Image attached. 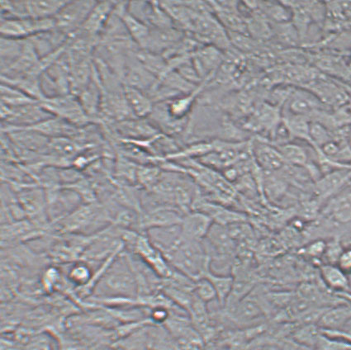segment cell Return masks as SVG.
Returning a JSON list of instances; mask_svg holds the SVG:
<instances>
[{
	"label": "cell",
	"instance_id": "ab89813d",
	"mask_svg": "<svg viewBox=\"0 0 351 350\" xmlns=\"http://www.w3.org/2000/svg\"><path fill=\"white\" fill-rule=\"evenodd\" d=\"M277 350H316L304 345L298 344L292 338H285L278 343Z\"/></svg>",
	"mask_w": 351,
	"mask_h": 350
},
{
	"label": "cell",
	"instance_id": "277c9868",
	"mask_svg": "<svg viewBox=\"0 0 351 350\" xmlns=\"http://www.w3.org/2000/svg\"><path fill=\"white\" fill-rule=\"evenodd\" d=\"M56 28L54 18H1V37L28 39Z\"/></svg>",
	"mask_w": 351,
	"mask_h": 350
},
{
	"label": "cell",
	"instance_id": "3957f363",
	"mask_svg": "<svg viewBox=\"0 0 351 350\" xmlns=\"http://www.w3.org/2000/svg\"><path fill=\"white\" fill-rule=\"evenodd\" d=\"M40 104L52 116L66 121L75 127L80 128L93 123L92 120L84 112L78 98L74 95L45 99L40 102Z\"/></svg>",
	"mask_w": 351,
	"mask_h": 350
},
{
	"label": "cell",
	"instance_id": "7402d4cb",
	"mask_svg": "<svg viewBox=\"0 0 351 350\" xmlns=\"http://www.w3.org/2000/svg\"><path fill=\"white\" fill-rule=\"evenodd\" d=\"M27 39L1 37V73L9 70L21 55Z\"/></svg>",
	"mask_w": 351,
	"mask_h": 350
},
{
	"label": "cell",
	"instance_id": "7bdbcfd3",
	"mask_svg": "<svg viewBox=\"0 0 351 350\" xmlns=\"http://www.w3.org/2000/svg\"><path fill=\"white\" fill-rule=\"evenodd\" d=\"M336 295L351 304V292L337 293Z\"/></svg>",
	"mask_w": 351,
	"mask_h": 350
},
{
	"label": "cell",
	"instance_id": "7a4b0ae2",
	"mask_svg": "<svg viewBox=\"0 0 351 350\" xmlns=\"http://www.w3.org/2000/svg\"><path fill=\"white\" fill-rule=\"evenodd\" d=\"M110 216L98 204L87 203L83 206L74 209L67 216L59 220L62 225V232L66 234L86 232L88 229L94 228L99 224L103 225L110 220Z\"/></svg>",
	"mask_w": 351,
	"mask_h": 350
},
{
	"label": "cell",
	"instance_id": "f6af8a7d",
	"mask_svg": "<svg viewBox=\"0 0 351 350\" xmlns=\"http://www.w3.org/2000/svg\"><path fill=\"white\" fill-rule=\"evenodd\" d=\"M277 350V349H276Z\"/></svg>",
	"mask_w": 351,
	"mask_h": 350
},
{
	"label": "cell",
	"instance_id": "603a6c76",
	"mask_svg": "<svg viewBox=\"0 0 351 350\" xmlns=\"http://www.w3.org/2000/svg\"><path fill=\"white\" fill-rule=\"evenodd\" d=\"M67 1H26L27 18H54Z\"/></svg>",
	"mask_w": 351,
	"mask_h": 350
},
{
	"label": "cell",
	"instance_id": "d6986e66",
	"mask_svg": "<svg viewBox=\"0 0 351 350\" xmlns=\"http://www.w3.org/2000/svg\"><path fill=\"white\" fill-rule=\"evenodd\" d=\"M290 114L298 116H308L314 114L320 108V101L312 92L296 90L290 95Z\"/></svg>",
	"mask_w": 351,
	"mask_h": 350
},
{
	"label": "cell",
	"instance_id": "d4e9b609",
	"mask_svg": "<svg viewBox=\"0 0 351 350\" xmlns=\"http://www.w3.org/2000/svg\"><path fill=\"white\" fill-rule=\"evenodd\" d=\"M328 215L340 224L351 223V192L334 199L328 208Z\"/></svg>",
	"mask_w": 351,
	"mask_h": 350
},
{
	"label": "cell",
	"instance_id": "ffe728a7",
	"mask_svg": "<svg viewBox=\"0 0 351 350\" xmlns=\"http://www.w3.org/2000/svg\"><path fill=\"white\" fill-rule=\"evenodd\" d=\"M128 3L123 8L122 13H121V17H122L124 25L126 27L128 33L133 42L137 47L145 49L147 47L149 37H150L151 27L147 24L133 17L132 15L128 13Z\"/></svg>",
	"mask_w": 351,
	"mask_h": 350
},
{
	"label": "cell",
	"instance_id": "cb8c5ba5",
	"mask_svg": "<svg viewBox=\"0 0 351 350\" xmlns=\"http://www.w3.org/2000/svg\"><path fill=\"white\" fill-rule=\"evenodd\" d=\"M200 88L197 87L195 91L189 94L179 96L167 102L169 114L173 118L178 120L186 119L191 112L193 103H195L197 95L199 94Z\"/></svg>",
	"mask_w": 351,
	"mask_h": 350
},
{
	"label": "cell",
	"instance_id": "1f68e13d",
	"mask_svg": "<svg viewBox=\"0 0 351 350\" xmlns=\"http://www.w3.org/2000/svg\"><path fill=\"white\" fill-rule=\"evenodd\" d=\"M162 175L160 168L151 164L139 166L137 170L136 182L148 189H152Z\"/></svg>",
	"mask_w": 351,
	"mask_h": 350
},
{
	"label": "cell",
	"instance_id": "4fadbf2b",
	"mask_svg": "<svg viewBox=\"0 0 351 350\" xmlns=\"http://www.w3.org/2000/svg\"><path fill=\"white\" fill-rule=\"evenodd\" d=\"M213 221L207 214L193 211L184 215L180 226L184 238L193 241H203L208 234Z\"/></svg>",
	"mask_w": 351,
	"mask_h": 350
},
{
	"label": "cell",
	"instance_id": "836d02e7",
	"mask_svg": "<svg viewBox=\"0 0 351 350\" xmlns=\"http://www.w3.org/2000/svg\"><path fill=\"white\" fill-rule=\"evenodd\" d=\"M193 293L197 299L204 301L206 304L211 301L217 300V295L215 288L210 281L206 277H200L195 282V288Z\"/></svg>",
	"mask_w": 351,
	"mask_h": 350
},
{
	"label": "cell",
	"instance_id": "8d00e7d4",
	"mask_svg": "<svg viewBox=\"0 0 351 350\" xmlns=\"http://www.w3.org/2000/svg\"><path fill=\"white\" fill-rule=\"evenodd\" d=\"M316 350H351V345L338 338L326 336L322 332Z\"/></svg>",
	"mask_w": 351,
	"mask_h": 350
},
{
	"label": "cell",
	"instance_id": "30bf717a",
	"mask_svg": "<svg viewBox=\"0 0 351 350\" xmlns=\"http://www.w3.org/2000/svg\"><path fill=\"white\" fill-rule=\"evenodd\" d=\"M117 1L97 2L94 9L88 16L86 21L74 34L86 36V37L100 38L105 26L110 18Z\"/></svg>",
	"mask_w": 351,
	"mask_h": 350
},
{
	"label": "cell",
	"instance_id": "8fae6325",
	"mask_svg": "<svg viewBox=\"0 0 351 350\" xmlns=\"http://www.w3.org/2000/svg\"><path fill=\"white\" fill-rule=\"evenodd\" d=\"M184 38L183 31L179 27H173L162 28V29L151 28L150 37L145 50L163 55L182 41Z\"/></svg>",
	"mask_w": 351,
	"mask_h": 350
},
{
	"label": "cell",
	"instance_id": "7c38bea8",
	"mask_svg": "<svg viewBox=\"0 0 351 350\" xmlns=\"http://www.w3.org/2000/svg\"><path fill=\"white\" fill-rule=\"evenodd\" d=\"M252 154L257 166L266 173L283 170L287 164L276 146L261 140L254 145Z\"/></svg>",
	"mask_w": 351,
	"mask_h": 350
},
{
	"label": "cell",
	"instance_id": "e0dca14e",
	"mask_svg": "<svg viewBox=\"0 0 351 350\" xmlns=\"http://www.w3.org/2000/svg\"><path fill=\"white\" fill-rule=\"evenodd\" d=\"M322 281L334 295L351 292L349 276L346 275L337 264H324L320 267Z\"/></svg>",
	"mask_w": 351,
	"mask_h": 350
},
{
	"label": "cell",
	"instance_id": "5b68a950",
	"mask_svg": "<svg viewBox=\"0 0 351 350\" xmlns=\"http://www.w3.org/2000/svg\"><path fill=\"white\" fill-rule=\"evenodd\" d=\"M98 1H67L54 17L56 28L64 34L71 36L86 21Z\"/></svg>",
	"mask_w": 351,
	"mask_h": 350
},
{
	"label": "cell",
	"instance_id": "f546056e",
	"mask_svg": "<svg viewBox=\"0 0 351 350\" xmlns=\"http://www.w3.org/2000/svg\"><path fill=\"white\" fill-rule=\"evenodd\" d=\"M286 127H288L292 138L306 140L311 144L309 126L310 122L306 116L290 114L283 119Z\"/></svg>",
	"mask_w": 351,
	"mask_h": 350
},
{
	"label": "cell",
	"instance_id": "74e56055",
	"mask_svg": "<svg viewBox=\"0 0 351 350\" xmlns=\"http://www.w3.org/2000/svg\"><path fill=\"white\" fill-rule=\"evenodd\" d=\"M60 282H62V275L58 268L50 267L43 273L41 283L43 288L47 292L53 291L58 287Z\"/></svg>",
	"mask_w": 351,
	"mask_h": 350
},
{
	"label": "cell",
	"instance_id": "4dcf8cb0",
	"mask_svg": "<svg viewBox=\"0 0 351 350\" xmlns=\"http://www.w3.org/2000/svg\"><path fill=\"white\" fill-rule=\"evenodd\" d=\"M322 329L318 325H298L291 335L293 340L297 343L308 346L316 349L318 340L322 336Z\"/></svg>",
	"mask_w": 351,
	"mask_h": 350
},
{
	"label": "cell",
	"instance_id": "e575fe53",
	"mask_svg": "<svg viewBox=\"0 0 351 350\" xmlns=\"http://www.w3.org/2000/svg\"><path fill=\"white\" fill-rule=\"evenodd\" d=\"M138 167L139 166H136L132 160L127 158V157H125V158L123 157L117 164V175H118L119 179L126 181L128 183H135L136 182Z\"/></svg>",
	"mask_w": 351,
	"mask_h": 350
},
{
	"label": "cell",
	"instance_id": "4316f807",
	"mask_svg": "<svg viewBox=\"0 0 351 350\" xmlns=\"http://www.w3.org/2000/svg\"><path fill=\"white\" fill-rule=\"evenodd\" d=\"M93 275H94V273H93L90 264L84 260L80 261V262H74L67 271L69 283L73 284L76 290L86 287L90 283Z\"/></svg>",
	"mask_w": 351,
	"mask_h": 350
},
{
	"label": "cell",
	"instance_id": "484cf974",
	"mask_svg": "<svg viewBox=\"0 0 351 350\" xmlns=\"http://www.w3.org/2000/svg\"><path fill=\"white\" fill-rule=\"evenodd\" d=\"M203 277L208 279L213 288H215L217 301L223 307L231 295L234 284L233 277L229 275H217V273H213L210 268L206 271Z\"/></svg>",
	"mask_w": 351,
	"mask_h": 350
},
{
	"label": "cell",
	"instance_id": "52a82bcc",
	"mask_svg": "<svg viewBox=\"0 0 351 350\" xmlns=\"http://www.w3.org/2000/svg\"><path fill=\"white\" fill-rule=\"evenodd\" d=\"M134 51L129 54L127 60L123 77L124 86L137 88L148 94L155 87L158 79L139 62Z\"/></svg>",
	"mask_w": 351,
	"mask_h": 350
},
{
	"label": "cell",
	"instance_id": "44dd1931",
	"mask_svg": "<svg viewBox=\"0 0 351 350\" xmlns=\"http://www.w3.org/2000/svg\"><path fill=\"white\" fill-rule=\"evenodd\" d=\"M229 314L238 323H247L263 316L264 309L256 297L249 295L229 312Z\"/></svg>",
	"mask_w": 351,
	"mask_h": 350
},
{
	"label": "cell",
	"instance_id": "ba28073f",
	"mask_svg": "<svg viewBox=\"0 0 351 350\" xmlns=\"http://www.w3.org/2000/svg\"><path fill=\"white\" fill-rule=\"evenodd\" d=\"M183 212L173 206L157 207L140 216L139 228L147 231L149 229L176 226L183 220Z\"/></svg>",
	"mask_w": 351,
	"mask_h": 350
},
{
	"label": "cell",
	"instance_id": "d6a6232c",
	"mask_svg": "<svg viewBox=\"0 0 351 350\" xmlns=\"http://www.w3.org/2000/svg\"><path fill=\"white\" fill-rule=\"evenodd\" d=\"M309 134L311 145L318 151L326 144L332 142L328 129L320 123L310 122Z\"/></svg>",
	"mask_w": 351,
	"mask_h": 350
},
{
	"label": "cell",
	"instance_id": "d590c367",
	"mask_svg": "<svg viewBox=\"0 0 351 350\" xmlns=\"http://www.w3.org/2000/svg\"><path fill=\"white\" fill-rule=\"evenodd\" d=\"M262 5L265 8V13L274 21L285 23L289 21L291 16L287 9L288 7L285 6L283 3L267 2L262 3Z\"/></svg>",
	"mask_w": 351,
	"mask_h": 350
},
{
	"label": "cell",
	"instance_id": "60d3db41",
	"mask_svg": "<svg viewBox=\"0 0 351 350\" xmlns=\"http://www.w3.org/2000/svg\"><path fill=\"white\" fill-rule=\"evenodd\" d=\"M322 331L326 336L338 338L351 345V323L345 328L337 329V331H326V329H322Z\"/></svg>",
	"mask_w": 351,
	"mask_h": 350
},
{
	"label": "cell",
	"instance_id": "ee69618b",
	"mask_svg": "<svg viewBox=\"0 0 351 350\" xmlns=\"http://www.w3.org/2000/svg\"><path fill=\"white\" fill-rule=\"evenodd\" d=\"M348 147L351 150V134H350L349 136V139H348Z\"/></svg>",
	"mask_w": 351,
	"mask_h": 350
},
{
	"label": "cell",
	"instance_id": "8992f818",
	"mask_svg": "<svg viewBox=\"0 0 351 350\" xmlns=\"http://www.w3.org/2000/svg\"><path fill=\"white\" fill-rule=\"evenodd\" d=\"M51 116H53L44 110L40 103L19 108H10L1 103V119L3 127H28Z\"/></svg>",
	"mask_w": 351,
	"mask_h": 350
},
{
	"label": "cell",
	"instance_id": "9a60e30c",
	"mask_svg": "<svg viewBox=\"0 0 351 350\" xmlns=\"http://www.w3.org/2000/svg\"><path fill=\"white\" fill-rule=\"evenodd\" d=\"M351 179V168H338L337 170L328 173L324 177L318 179L316 184V191L322 199L328 198L336 192L338 189L348 182Z\"/></svg>",
	"mask_w": 351,
	"mask_h": 350
},
{
	"label": "cell",
	"instance_id": "9c48e42d",
	"mask_svg": "<svg viewBox=\"0 0 351 350\" xmlns=\"http://www.w3.org/2000/svg\"><path fill=\"white\" fill-rule=\"evenodd\" d=\"M117 134L123 136L122 139L131 140H145L155 138L160 134L158 129L146 118H129L112 123Z\"/></svg>",
	"mask_w": 351,
	"mask_h": 350
},
{
	"label": "cell",
	"instance_id": "2e32d148",
	"mask_svg": "<svg viewBox=\"0 0 351 350\" xmlns=\"http://www.w3.org/2000/svg\"><path fill=\"white\" fill-rule=\"evenodd\" d=\"M221 62V55L216 47H207L192 54V62L201 77L213 74Z\"/></svg>",
	"mask_w": 351,
	"mask_h": 350
},
{
	"label": "cell",
	"instance_id": "f35d334b",
	"mask_svg": "<svg viewBox=\"0 0 351 350\" xmlns=\"http://www.w3.org/2000/svg\"><path fill=\"white\" fill-rule=\"evenodd\" d=\"M337 265L346 275H351V247L343 249L337 260Z\"/></svg>",
	"mask_w": 351,
	"mask_h": 350
},
{
	"label": "cell",
	"instance_id": "5bb4252c",
	"mask_svg": "<svg viewBox=\"0 0 351 350\" xmlns=\"http://www.w3.org/2000/svg\"><path fill=\"white\" fill-rule=\"evenodd\" d=\"M351 323V304L345 301L326 309L318 327L326 331H337Z\"/></svg>",
	"mask_w": 351,
	"mask_h": 350
},
{
	"label": "cell",
	"instance_id": "6da1fadb",
	"mask_svg": "<svg viewBox=\"0 0 351 350\" xmlns=\"http://www.w3.org/2000/svg\"><path fill=\"white\" fill-rule=\"evenodd\" d=\"M93 299H136L138 284L128 255L123 252L104 273L92 292Z\"/></svg>",
	"mask_w": 351,
	"mask_h": 350
},
{
	"label": "cell",
	"instance_id": "b9f144b4",
	"mask_svg": "<svg viewBox=\"0 0 351 350\" xmlns=\"http://www.w3.org/2000/svg\"><path fill=\"white\" fill-rule=\"evenodd\" d=\"M326 245L324 240L314 241L306 248V253L312 257H320L325 255Z\"/></svg>",
	"mask_w": 351,
	"mask_h": 350
},
{
	"label": "cell",
	"instance_id": "83f0119b",
	"mask_svg": "<svg viewBox=\"0 0 351 350\" xmlns=\"http://www.w3.org/2000/svg\"><path fill=\"white\" fill-rule=\"evenodd\" d=\"M283 156L286 164L294 167H305L308 166V155L304 148L297 144L288 142L276 147Z\"/></svg>",
	"mask_w": 351,
	"mask_h": 350
},
{
	"label": "cell",
	"instance_id": "ac0fdd59",
	"mask_svg": "<svg viewBox=\"0 0 351 350\" xmlns=\"http://www.w3.org/2000/svg\"><path fill=\"white\" fill-rule=\"evenodd\" d=\"M125 96L135 118H147L150 116L155 103L147 92L125 86Z\"/></svg>",
	"mask_w": 351,
	"mask_h": 350
},
{
	"label": "cell",
	"instance_id": "f1b7e54d",
	"mask_svg": "<svg viewBox=\"0 0 351 350\" xmlns=\"http://www.w3.org/2000/svg\"><path fill=\"white\" fill-rule=\"evenodd\" d=\"M39 103L25 92L14 87L1 84V103L10 108H19Z\"/></svg>",
	"mask_w": 351,
	"mask_h": 350
}]
</instances>
